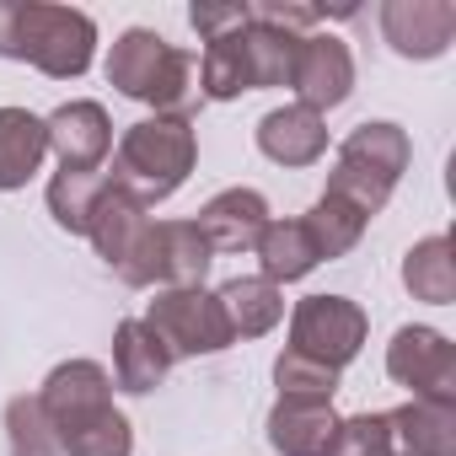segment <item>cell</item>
Returning a JSON list of instances; mask_svg holds the SVG:
<instances>
[{
    "instance_id": "obj_2",
    "label": "cell",
    "mask_w": 456,
    "mask_h": 456,
    "mask_svg": "<svg viewBox=\"0 0 456 456\" xmlns=\"http://www.w3.org/2000/svg\"><path fill=\"white\" fill-rule=\"evenodd\" d=\"M193 161H199V134H193V124L156 113V118H140V124L124 129V140H118V151H113V177H108V183H113L118 193H129L134 204L151 209V204L172 199V193L188 183Z\"/></svg>"
},
{
    "instance_id": "obj_1",
    "label": "cell",
    "mask_w": 456,
    "mask_h": 456,
    "mask_svg": "<svg viewBox=\"0 0 456 456\" xmlns=\"http://www.w3.org/2000/svg\"><path fill=\"white\" fill-rule=\"evenodd\" d=\"M92 54H97V22L86 12L49 6V0L0 6V60H22L54 81H76L92 70Z\"/></svg>"
},
{
    "instance_id": "obj_15",
    "label": "cell",
    "mask_w": 456,
    "mask_h": 456,
    "mask_svg": "<svg viewBox=\"0 0 456 456\" xmlns=\"http://www.w3.org/2000/svg\"><path fill=\"white\" fill-rule=\"evenodd\" d=\"M167 370H172V354L145 328V317L118 322V333H113V376H118V387L134 392V397H145V392H156L167 381Z\"/></svg>"
},
{
    "instance_id": "obj_16",
    "label": "cell",
    "mask_w": 456,
    "mask_h": 456,
    "mask_svg": "<svg viewBox=\"0 0 456 456\" xmlns=\"http://www.w3.org/2000/svg\"><path fill=\"white\" fill-rule=\"evenodd\" d=\"M392 456H456V408L403 403L387 413Z\"/></svg>"
},
{
    "instance_id": "obj_20",
    "label": "cell",
    "mask_w": 456,
    "mask_h": 456,
    "mask_svg": "<svg viewBox=\"0 0 456 456\" xmlns=\"http://www.w3.org/2000/svg\"><path fill=\"white\" fill-rule=\"evenodd\" d=\"M54 440H60V456H134V424L113 403L54 424Z\"/></svg>"
},
{
    "instance_id": "obj_28",
    "label": "cell",
    "mask_w": 456,
    "mask_h": 456,
    "mask_svg": "<svg viewBox=\"0 0 456 456\" xmlns=\"http://www.w3.org/2000/svg\"><path fill=\"white\" fill-rule=\"evenodd\" d=\"M145 102H151L156 113H167V118H188L193 102H199V60H193L188 49H172Z\"/></svg>"
},
{
    "instance_id": "obj_22",
    "label": "cell",
    "mask_w": 456,
    "mask_h": 456,
    "mask_svg": "<svg viewBox=\"0 0 456 456\" xmlns=\"http://www.w3.org/2000/svg\"><path fill=\"white\" fill-rule=\"evenodd\" d=\"M338 161L365 167V172H376L381 183H392V188H397V177H403V172H408V161H413V145H408V129H397V124L376 118V124L349 129V140L338 145Z\"/></svg>"
},
{
    "instance_id": "obj_17",
    "label": "cell",
    "mask_w": 456,
    "mask_h": 456,
    "mask_svg": "<svg viewBox=\"0 0 456 456\" xmlns=\"http://www.w3.org/2000/svg\"><path fill=\"white\" fill-rule=\"evenodd\" d=\"M215 301H220L225 322H232V338H264V333H274L280 317H285V296H280V285H269L264 274H237V280H225V285L215 290Z\"/></svg>"
},
{
    "instance_id": "obj_31",
    "label": "cell",
    "mask_w": 456,
    "mask_h": 456,
    "mask_svg": "<svg viewBox=\"0 0 456 456\" xmlns=\"http://www.w3.org/2000/svg\"><path fill=\"white\" fill-rule=\"evenodd\" d=\"M328 456H392L387 413H354V419H338V435H333Z\"/></svg>"
},
{
    "instance_id": "obj_30",
    "label": "cell",
    "mask_w": 456,
    "mask_h": 456,
    "mask_svg": "<svg viewBox=\"0 0 456 456\" xmlns=\"http://www.w3.org/2000/svg\"><path fill=\"white\" fill-rule=\"evenodd\" d=\"M274 381H280V397H322V403H333V392H338V370H328L317 360H301L290 349L274 360Z\"/></svg>"
},
{
    "instance_id": "obj_3",
    "label": "cell",
    "mask_w": 456,
    "mask_h": 456,
    "mask_svg": "<svg viewBox=\"0 0 456 456\" xmlns=\"http://www.w3.org/2000/svg\"><path fill=\"white\" fill-rule=\"evenodd\" d=\"M209 264H215V253H209V242H204V232L193 220H151L145 242L118 269V280L134 285V290H145V285L193 290V285H204Z\"/></svg>"
},
{
    "instance_id": "obj_12",
    "label": "cell",
    "mask_w": 456,
    "mask_h": 456,
    "mask_svg": "<svg viewBox=\"0 0 456 456\" xmlns=\"http://www.w3.org/2000/svg\"><path fill=\"white\" fill-rule=\"evenodd\" d=\"M258 151L280 167H312L328 151V124H322V113H312L301 102H285L258 118Z\"/></svg>"
},
{
    "instance_id": "obj_6",
    "label": "cell",
    "mask_w": 456,
    "mask_h": 456,
    "mask_svg": "<svg viewBox=\"0 0 456 456\" xmlns=\"http://www.w3.org/2000/svg\"><path fill=\"white\" fill-rule=\"evenodd\" d=\"M387 376L413 392V403L456 408V344L440 328H397L387 344Z\"/></svg>"
},
{
    "instance_id": "obj_14",
    "label": "cell",
    "mask_w": 456,
    "mask_h": 456,
    "mask_svg": "<svg viewBox=\"0 0 456 456\" xmlns=\"http://www.w3.org/2000/svg\"><path fill=\"white\" fill-rule=\"evenodd\" d=\"M38 403L49 413V424H65L76 413H92V408H108L113 403V376L97 365V360H65L49 370V381L38 387Z\"/></svg>"
},
{
    "instance_id": "obj_26",
    "label": "cell",
    "mask_w": 456,
    "mask_h": 456,
    "mask_svg": "<svg viewBox=\"0 0 456 456\" xmlns=\"http://www.w3.org/2000/svg\"><path fill=\"white\" fill-rule=\"evenodd\" d=\"M248 70H253V92L264 86H290V70H296V33L274 28V22H248Z\"/></svg>"
},
{
    "instance_id": "obj_4",
    "label": "cell",
    "mask_w": 456,
    "mask_h": 456,
    "mask_svg": "<svg viewBox=\"0 0 456 456\" xmlns=\"http://www.w3.org/2000/svg\"><path fill=\"white\" fill-rule=\"evenodd\" d=\"M365 333H370V317L360 312V301H349V296H306L290 312V344L285 349L301 354V360H317L328 370H344L365 349Z\"/></svg>"
},
{
    "instance_id": "obj_7",
    "label": "cell",
    "mask_w": 456,
    "mask_h": 456,
    "mask_svg": "<svg viewBox=\"0 0 456 456\" xmlns=\"http://www.w3.org/2000/svg\"><path fill=\"white\" fill-rule=\"evenodd\" d=\"M290 86H296L301 108H312V113L338 108V102L354 92V54H349V44L333 38V33H306V38L296 44Z\"/></svg>"
},
{
    "instance_id": "obj_27",
    "label": "cell",
    "mask_w": 456,
    "mask_h": 456,
    "mask_svg": "<svg viewBox=\"0 0 456 456\" xmlns=\"http://www.w3.org/2000/svg\"><path fill=\"white\" fill-rule=\"evenodd\" d=\"M102 188H108L102 172H65V167H60L54 183H49V215L65 225V232L86 237V225H92V209H97Z\"/></svg>"
},
{
    "instance_id": "obj_9",
    "label": "cell",
    "mask_w": 456,
    "mask_h": 456,
    "mask_svg": "<svg viewBox=\"0 0 456 456\" xmlns=\"http://www.w3.org/2000/svg\"><path fill=\"white\" fill-rule=\"evenodd\" d=\"M44 134H49V151L60 156L65 172H97L113 151V124H108V108L102 102H65L44 118Z\"/></svg>"
},
{
    "instance_id": "obj_24",
    "label": "cell",
    "mask_w": 456,
    "mask_h": 456,
    "mask_svg": "<svg viewBox=\"0 0 456 456\" xmlns=\"http://www.w3.org/2000/svg\"><path fill=\"white\" fill-rule=\"evenodd\" d=\"M403 285L413 301L429 306H451L456 301V258H451V237H424L408 248L403 258Z\"/></svg>"
},
{
    "instance_id": "obj_19",
    "label": "cell",
    "mask_w": 456,
    "mask_h": 456,
    "mask_svg": "<svg viewBox=\"0 0 456 456\" xmlns=\"http://www.w3.org/2000/svg\"><path fill=\"white\" fill-rule=\"evenodd\" d=\"M167 54H172V44L161 33H151V28L118 33V44L108 49V86H118L124 97L145 102L151 86H156V76H161V65H167Z\"/></svg>"
},
{
    "instance_id": "obj_13",
    "label": "cell",
    "mask_w": 456,
    "mask_h": 456,
    "mask_svg": "<svg viewBox=\"0 0 456 456\" xmlns=\"http://www.w3.org/2000/svg\"><path fill=\"white\" fill-rule=\"evenodd\" d=\"M145 232H151L145 204H134L129 193H118V188L108 183V188H102V199H97V209H92V225H86V237H92L97 258L118 274V269L134 258V248L145 242Z\"/></svg>"
},
{
    "instance_id": "obj_18",
    "label": "cell",
    "mask_w": 456,
    "mask_h": 456,
    "mask_svg": "<svg viewBox=\"0 0 456 456\" xmlns=\"http://www.w3.org/2000/svg\"><path fill=\"white\" fill-rule=\"evenodd\" d=\"M49 156L44 118L28 108H0V193H17L33 183V172Z\"/></svg>"
},
{
    "instance_id": "obj_23",
    "label": "cell",
    "mask_w": 456,
    "mask_h": 456,
    "mask_svg": "<svg viewBox=\"0 0 456 456\" xmlns=\"http://www.w3.org/2000/svg\"><path fill=\"white\" fill-rule=\"evenodd\" d=\"M248 28L225 33V38H209L204 44V60H199V97L209 102H237L242 92H253V70H248Z\"/></svg>"
},
{
    "instance_id": "obj_11",
    "label": "cell",
    "mask_w": 456,
    "mask_h": 456,
    "mask_svg": "<svg viewBox=\"0 0 456 456\" xmlns=\"http://www.w3.org/2000/svg\"><path fill=\"white\" fill-rule=\"evenodd\" d=\"M338 435V413L322 397H280L269 408V445L280 456H328Z\"/></svg>"
},
{
    "instance_id": "obj_8",
    "label": "cell",
    "mask_w": 456,
    "mask_h": 456,
    "mask_svg": "<svg viewBox=\"0 0 456 456\" xmlns=\"http://www.w3.org/2000/svg\"><path fill=\"white\" fill-rule=\"evenodd\" d=\"M381 33L403 60H440L456 38V6L451 0H387Z\"/></svg>"
},
{
    "instance_id": "obj_29",
    "label": "cell",
    "mask_w": 456,
    "mask_h": 456,
    "mask_svg": "<svg viewBox=\"0 0 456 456\" xmlns=\"http://www.w3.org/2000/svg\"><path fill=\"white\" fill-rule=\"evenodd\" d=\"M6 445H12V456H60L54 424H49L38 397H12L6 403Z\"/></svg>"
},
{
    "instance_id": "obj_10",
    "label": "cell",
    "mask_w": 456,
    "mask_h": 456,
    "mask_svg": "<svg viewBox=\"0 0 456 456\" xmlns=\"http://www.w3.org/2000/svg\"><path fill=\"white\" fill-rule=\"evenodd\" d=\"M269 199L258 188H225L215 193L204 209H199V232L209 242V253H253L258 237H264V225H269Z\"/></svg>"
},
{
    "instance_id": "obj_5",
    "label": "cell",
    "mask_w": 456,
    "mask_h": 456,
    "mask_svg": "<svg viewBox=\"0 0 456 456\" xmlns=\"http://www.w3.org/2000/svg\"><path fill=\"white\" fill-rule=\"evenodd\" d=\"M145 328L167 344L172 360H199V354H220V349L237 344L220 301L204 285H193V290H156V301L145 312Z\"/></svg>"
},
{
    "instance_id": "obj_25",
    "label": "cell",
    "mask_w": 456,
    "mask_h": 456,
    "mask_svg": "<svg viewBox=\"0 0 456 456\" xmlns=\"http://www.w3.org/2000/svg\"><path fill=\"white\" fill-rule=\"evenodd\" d=\"M301 220H306V232H312V242H317V258H344V253H354L360 237H365V225H370V215L354 209V204L338 199V193H322V199L312 204V215H301Z\"/></svg>"
},
{
    "instance_id": "obj_32",
    "label": "cell",
    "mask_w": 456,
    "mask_h": 456,
    "mask_svg": "<svg viewBox=\"0 0 456 456\" xmlns=\"http://www.w3.org/2000/svg\"><path fill=\"white\" fill-rule=\"evenodd\" d=\"M188 22H193V33L209 44V38H225V33L248 28V22H253V6H193Z\"/></svg>"
},
{
    "instance_id": "obj_21",
    "label": "cell",
    "mask_w": 456,
    "mask_h": 456,
    "mask_svg": "<svg viewBox=\"0 0 456 456\" xmlns=\"http://www.w3.org/2000/svg\"><path fill=\"white\" fill-rule=\"evenodd\" d=\"M253 253H258L269 285H296V280H306V274L322 264V258H317V242H312V232H306V220H269Z\"/></svg>"
}]
</instances>
